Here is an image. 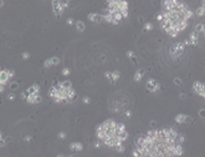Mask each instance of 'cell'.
<instances>
[{"label":"cell","instance_id":"cell-1","mask_svg":"<svg viewBox=\"0 0 205 157\" xmlns=\"http://www.w3.org/2000/svg\"><path fill=\"white\" fill-rule=\"evenodd\" d=\"M185 136L174 127L149 130L134 142L132 157H180Z\"/></svg>","mask_w":205,"mask_h":157},{"label":"cell","instance_id":"cell-2","mask_svg":"<svg viewBox=\"0 0 205 157\" xmlns=\"http://www.w3.org/2000/svg\"><path fill=\"white\" fill-rule=\"evenodd\" d=\"M193 11L180 0H162V11L157 15L162 30L170 38H177L189 25Z\"/></svg>","mask_w":205,"mask_h":157},{"label":"cell","instance_id":"cell-3","mask_svg":"<svg viewBox=\"0 0 205 157\" xmlns=\"http://www.w3.org/2000/svg\"><path fill=\"white\" fill-rule=\"evenodd\" d=\"M96 137L102 145L117 150L124 146L129 134L123 122H117L113 118H107L96 126Z\"/></svg>","mask_w":205,"mask_h":157},{"label":"cell","instance_id":"cell-4","mask_svg":"<svg viewBox=\"0 0 205 157\" xmlns=\"http://www.w3.org/2000/svg\"><path fill=\"white\" fill-rule=\"evenodd\" d=\"M49 95L55 102L61 104V102L73 101V98L76 97V91H75L72 86V82L69 80H65L52 85L49 91Z\"/></svg>","mask_w":205,"mask_h":157},{"label":"cell","instance_id":"cell-5","mask_svg":"<svg viewBox=\"0 0 205 157\" xmlns=\"http://www.w3.org/2000/svg\"><path fill=\"white\" fill-rule=\"evenodd\" d=\"M107 3V9L108 10H113V11H119L123 15V19H127L129 15L128 11V0H106Z\"/></svg>","mask_w":205,"mask_h":157},{"label":"cell","instance_id":"cell-6","mask_svg":"<svg viewBox=\"0 0 205 157\" xmlns=\"http://www.w3.org/2000/svg\"><path fill=\"white\" fill-rule=\"evenodd\" d=\"M102 16H103L104 21L110 23L112 25H117V24H119L123 20V15L119 11H113V10H108V9L104 10V14Z\"/></svg>","mask_w":205,"mask_h":157},{"label":"cell","instance_id":"cell-7","mask_svg":"<svg viewBox=\"0 0 205 157\" xmlns=\"http://www.w3.org/2000/svg\"><path fill=\"white\" fill-rule=\"evenodd\" d=\"M184 51H185V45H184L183 41H177V43H174L173 45L170 46L169 49V56L171 57V59H179Z\"/></svg>","mask_w":205,"mask_h":157},{"label":"cell","instance_id":"cell-8","mask_svg":"<svg viewBox=\"0 0 205 157\" xmlns=\"http://www.w3.org/2000/svg\"><path fill=\"white\" fill-rule=\"evenodd\" d=\"M51 5H52V13L56 18H60L62 16V14L65 13L66 8L69 6V3H65L62 0H52L51 1Z\"/></svg>","mask_w":205,"mask_h":157},{"label":"cell","instance_id":"cell-9","mask_svg":"<svg viewBox=\"0 0 205 157\" xmlns=\"http://www.w3.org/2000/svg\"><path fill=\"white\" fill-rule=\"evenodd\" d=\"M15 72L10 69H0V85L6 86L10 82V80L14 77Z\"/></svg>","mask_w":205,"mask_h":157},{"label":"cell","instance_id":"cell-10","mask_svg":"<svg viewBox=\"0 0 205 157\" xmlns=\"http://www.w3.org/2000/svg\"><path fill=\"white\" fill-rule=\"evenodd\" d=\"M160 84H159V81H157L156 78H148V81H147V84H145V89H147V91L148 92H158L160 90Z\"/></svg>","mask_w":205,"mask_h":157},{"label":"cell","instance_id":"cell-11","mask_svg":"<svg viewBox=\"0 0 205 157\" xmlns=\"http://www.w3.org/2000/svg\"><path fill=\"white\" fill-rule=\"evenodd\" d=\"M24 101H26L27 104H30V105H37V104H40V102L43 101V96H41L40 92L30 94V95H27V96L24 98Z\"/></svg>","mask_w":205,"mask_h":157},{"label":"cell","instance_id":"cell-12","mask_svg":"<svg viewBox=\"0 0 205 157\" xmlns=\"http://www.w3.org/2000/svg\"><path fill=\"white\" fill-rule=\"evenodd\" d=\"M104 76L107 77V80L111 82V85H114L119 81L121 78V72L114 70V71H106L104 72Z\"/></svg>","mask_w":205,"mask_h":157},{"label":"cell","instance_id":"cell-13","mask_svg":"<svg viewBox=\"0 0 205 157\" xmlns=\"http://www.w3.org/2000/svg\"><path fill=\"white\" fill-rule=\"evenodd\" d=\"M193 91L200 96L202 98L205 97V90H204V84L202 81H194L193 82Z\"/></svg>","mask_w":205,"mask_h":157},{"label":"cell","instance_id":"cell-14","mask_svg":"<svg viewBox=\"0 0 205 157\" xmlns=\"http://www.w3.org/2000/svg\"><path fill=\"white\" fill-rule=\"evenodd\" d=\"M40 91H41L40 85H39V84H32L31 86H29L26 90H24V91L21 92V98L24 100V98L26 97L27 95H30V94H36V92H40Z\"/></svg>","mask_w":205,"mask_h":157},{"label":"cell","instance_id":"cell-15","mask_svg":"<svg viewBox=\"0 0 205 157\" xmlns=\"http://www.w3.org/2000/svg\"><path fill=\"white\" fill-rule=\"evenodd\" d=\"M60 59H58L57 56H52V57H50V59H47L44 63V67L45 69H50V67H52V66H57V65H60Z\"/></svg>","mask_w":205,"mask_h":157},{"label":"cell","instance_id":"cell-16","mask_svg":"<svg viewBox=\"0 0 205 157\" xmlns=\"http://www.w3.org/2000/svg\"><path fill=\"white\" fill-rule=\"evenodd\" d=\"M87 19L93 24H101L103 21V16L101 14H97V13H90L87 15Z\"/></svg>","mask_w":205,"mask_h":157},{"label":"cell","instance_id":"cell-17","mask_svg":"<svg viewBox=\"0 0 205 157\" xmlns=\"http://www.w3.org/2000/svg\"><path fill=\"white\" fill-rule=\"evenodd\" d=\"M174 121L177 123H179V125H183V123L190 122L191 120H190V116H188V115H185V114H178L177 116H175Z\"/></svg>","mask_w":205,"mask_h":157},{"label":"cell","instance_id":"cell-18","mask_svg":"<svg viewBox=\"0 0 205 157\" xmlns=\"http://www.w3.org/2000/svg\"><path fill=\"white\" fill-rule=\"evenodd\" d=\"M82 150H83V145L81 142H71L70 143L71 152H81Z\"/></svg>","mask_w":205,"mask_h":157},{"label":"cell","instance_id":"cell-19","mask_svg":"<svg viewBox=\"0 0 205 157\" xmlns=\"http://www.w3.org/2000/svg\"><path fill=\"white\" fill-rule=\"evenodd\" d=\"M144 75H145V70L144 69H138L134 74V76H133V80H134L136 82H139V81H142V78L144 77Z\"/></svg>","mask_w":205,"mask_h":157},{"label":"cell","instance_id":"cell-20","mask_svg":"<svg viewBox=\"0 0 205 157\" xmlns=\"http://www.w3.org/2000/svg\"><path fill=\"white\" fill-rule=\"evenodd\" d=\"M75 26H76V30L78 32H83V31H85V29H86V25H85V23H83L82 20H77V21H75Z\"/></svg>","mask_w":205,"mask_h":157},{"label":"cell","instance_id":"cell-21","mask_svg":"<svg viewBox=\"0 0 205 157\" xmlns=\"http://www.w3.org/2000/svg\"><path fill=\"white\" fill-rule=\"evenodd\" d=\"M196 15L199 16V18H203L204 14H205V1L202 0V4H200V6L198 8V10H196Z\"/></svg>","mask_w":205,"mask_h":157},{"label":"cell","instance_id":"cell-22","mask_svg":"<svg viewBox=\"0 0 205 157\" xmlns=\"http://www.w3.org/2000/svg\"><path fill=\"white\" fill-rule=\"evenodd\" d=\"M194 31H196L198 34H204V23H199V24H196L195 25V29H194Z\"/></svg>","mask_w":205,"mask_h":157},{"label":"cell","instance_id":"cell-23","mask_svg":"<svg viewBox=\"0 0 205 157\" xmlns=\"http://www.w3.org/2000/svg\"><path fill=\"white\" fill-rule=\"evenodd\" d=\"M127 56L131 59V61L133 64H137V56H136V54H134V51H132V50H129V51H127Z\"/></svg>","mask_w":205,"mask_h":157},{"label":"cell","instance_id":"cell-24","mask_svg":"<svg viewBox=\"0 0 205 157\" xmlns=\"http://www.w3.org/2000/svg\"><path fill=\"white\" fill-rule=\"evenodd\" d=\"M61 74H62V76H69L70 74H71V70L69 67H65V69H62Z\"/></svg>","mask_w":205,"mask_h":157},{"label":"cell","instance_id":"cell-25","mask_svg":"<svg viewBox=\"0 0 205 157\" xmlns=\"http://www.w3.org/2000/svg\"><path fill=\"white\" fill-rule=\"evenodd\" d=\"M153 28H154V25H153L152 23H147V24H145V25H144V29H145V30H147V31L153 30Z\"/></svg>","mask_w":205,"mask_h":157},{"label":"cell","instance_id":"cell-26","mask_svg":"<svg viewBox=\"0 0 205 157\" xmlns=\"http://www.w3.org/2000/svg\"><path fill=\"white\" fill-rule=\"evenodd\" d=\"M21 59L23 60H29V59H30V54H29L27 51H24L21 54Z\"/></svg>","mask_w":205,"mask_h":157},{"label":"cell","instance_id":"cell-27","mask_svg":"<svg viewBox=\"0 0 205 157\" xmlns=\"http://www.w3.org/2000/svg\"><path fill=\"white\" fill-rule=\"evenodd\" d=\"M66 136H67V135H66V132H65V131H61L60 134H58L57 137L60 138V140H65V138H66Z\"/></svg>","mask_w":205,"mask_h":157},{"label":"cell","instance_id":"cell-28","mask_svg":"<svg viewBox=\"0 0 205 157\" xmlns=\"http://www.w3.org/2000/svg\"><path fill=\"white\" fill-rule=\"evenodd\" d=\"M124 116H125V117H127V118H131V117H132V111H131V110H128V109H127V110H125V111H124Z\"/></svg>","mask_w":205,"mask_h":157},{"label":"cell","instance_id":"cell-29","mask_svg":"<svg viewBox=\"0 0 205 157\" xmlns=\"http://www.w3.org/2000/svg\"><path fill=\"white\" fill-rule=\"evenodd\" d=\"M173 82H174V85H178V86H180V85H182V80H180L179 77L173 78Z\"/></svg>","mask_w":205,"mask_h":157},{"label":"cell","instance_id":"cell-30","mask_svg":"<svg viewBox=\"0 0 205 157\" xmlns=\"http://www.w3.org/2000/svg\"><path fill=\"white\" fill-rule=\"evenodd\" d=\"M82 102H83V104H87V105H88V104H91V98L87 97V96H85V97L82 98Z\"/></svg>","mask_w":205,"mask_h":157},{"label":"cell","instance_id":"cell-31","mask_svg":"<svg viewBox=\"0 0 205 157\" xmlns=\"http://www.w3.org/2000/svg\"><path fill=\"white\" fill-rule=\"evenodd\" d=\"M8 100H9V101H14V100H15V94H9V96H8Z\"/></svg>","mask_w":205,"mask_h":157},{"label":"cell","instance_id":"cell-32","mask_svg":"<svg viewBox=\"0 0 205 157\" xmlns=\"http://www.w3.org/2000/svg\"><path fill=\"white\" fill-rule=\"evenodd\" d=\"M4 143H5V142H4V137H3V134H1V131H0V146H3Z\"/></svg>","mask_w":205,"mask_h":157},{"label":"cell","instance_id":"cell-33","mask_svg":"<svg viewBox=\"0 0 205 157\" xmlns=\"http://www.w3.org/2000/svg\"><path fill=\"white\" fill-rule=\"evenodd\" d=\"M73 24H75V20H73L72 18L67 19V25H73Z\"/></svg>","mask_w":205,"mask_h":157},{"label":"cell","instance_id":"cell-34","mask_svg":"<svg viewBox=\"0 0 205 157\" xmlns=\"http://www.w3.org/2000/svg\"><path fill=\"white\" fill-rule=\"evenodd\" d=\"M101 146H102V143L99 142V141H96V142H95V147H96V148H99Z\"/></svg>","mask_w":205,"mask_h":157},{"label":"cell","instance_id":"cell-35","mask_svg":"<svg viewBox=\"0 0 205 157\" xmlns=\"http://www.w3.org/2000/svg\"><path fill=\"white\" fill-rule=\"evenodd\" d=\"M4 91H5V86H3V85H0V94H3Z\"/></svg>","mask_w":205,"mask_h":157},{"label":"cell","instance_id":"cell-36","mask_svg":"<svg viewBox=\"0 0 205 157\" xmlns=\"http://www.w3.org/2000/svg\"><path fill=\"white\" fill-rule=\"evenodd\" d=\"M5 5V3H4V0H0V8H4Z\"/></svg>","mask_w":205,"mask_h":157},{"label":"cell","instance_id":"cell-37","mask_svg":"<svg viewBox=\"0 0 205 157\" xmlns=\"http://www.w3.org/2000/svg\"><path fill=\"white\" fill-rule=\"evenodd\" d=\"M200 116H202V118H204V109H202V111H200Z\"/></svg>","mask_w":205,"mask_h":157},{"label":"cell","instance_id":"cell-38","mask_svg":"<svg viewBox=\"0 0 205 157\" xmlns=\"http://www.w3.org/2000/svg\"><path fill=\"white\" fill-rule=\"evenodd\" d=\"M57 157H65V155L64 154H60V155H57Z\"/></svg>","mask_w":205,"mask_h":157},{"label":"cell","instance_id":"cell-39","mask_svg":"<svg viewBox=\"0 0 205 157\" xmlns=\"http://www.w3.org/2000/svg\"><path fill=\"white\" fill-rule=\"evenodd\" d=\"M69 157H73V156H72V155H71V156H69Z\"/></svg>","mask_w":205,"mask_h":157}]
</instances>
